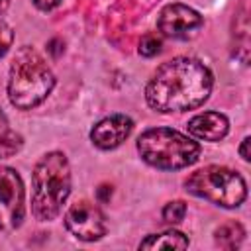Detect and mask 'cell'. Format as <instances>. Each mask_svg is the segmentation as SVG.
Masks as SVG:
<instances>
[{"instance_id":"1","label":"cell","mask_w":251,"mask_h":251,"mask_svg":"<svg viewBox=\"0 0 251 251\" xmlns=\"http://www.w3.org/2000/svg\"><path fill=\"white\" fill-rule=\"evenodd\" d=\"M214 75L194 57H175L163 63L145 86L149 108L161 114H178L200 108L212 94Z\"/></svg>"},{"instance_id":"2","label":"cell","mask_w":251,"mask_h":251,"mask_svg":"<svg viewBox=\"0 0 251 251\" xmlns=\"http://www.w3.org/2000/svg\"><path fill=\"white\" fill-rule=\"evenodd\" d=\"M71 165L63 151L45 153L31 173V214L39 222H51L71 194Z\"/></svg>"},{"instance_id":"3","label":"cell","mask_w":251,"mask_h":251,"mask_svg":"<svg viewBox=\"0 0 251 251\" xmlns=\"http://www.w3.org/2000/svg\"><path fill=\"white\" fill-rule=\"evenodd\" d=\"M55 75L47 61L29 45L20 47L8 71V98L18 110H31L39 106L53 90Z\"/></svg>"},{"instance_id":"4","label":"cell","mask_w":251,"mask_h":251,"mask_svg":"<svg viewBox=\"0 0 251 251\" xmlns=\"http://www.w3.org/2000/svg\"><path fill=\"white\" fill-rule=\"evenodd\" d=\"M139 157L161 171H178L200 159V143L171 127H151L137 137Z\"/></svg>"},{"instance_id":"5","label":"cell","mask_w":251,"mask_h":251,"mask_svg":"<svg viewBox=\"0 0 251 251\" xmlns=\"http://www.w3.org/2000/svg\"><path fill=\"white\" fill-rule=\"evenodd\" d=\"M184 188L188 194L196 198H204L222 208H239L247 198V184L245 178L222 165H208L196 169L184 178Z\"/></svg>"},{"instance_id":"6","label":"cell","mask_w":251,"mask_h":251,"mask_svg":"<svg viewBox=\"0 0 251 251\" xmlns=\"http://www.w3.org/2000/svg\"><path fill=\"white\" fill-rule=\"evenodd\" d=\"M25 218V190L20 173L0 167V231H16Z\"/></svg>"},{"instance_id":"7","label":"cell","mask_w":251,"mask_h":251,"mask_svg":"<svg viewBox=\"0 0 251 251\" xmlns=\"http://www.w3.org/2000/svg\"><path fill=\"white\" fill-rule=\"evenodd\" d=\"M63 222L73 237L86 243L102 239L108 231L106 216L94 202H88V200H78L71 204L65 212Z\"/></svg>"},{"instance_id":"8","label":"cell","mask_w":251,"mask_h":251,"mask_svg":"<svg viewBox=\"0 0 251 251\" xmlns=\"http://www.w3.org/2000/svg\"><path fill=\"white\" fill-rule=\"evenodd\" d=\"M204 20L194 8L175 2L167 4L157 18V29L169 39H192L202 27Z\"/></svg>"},{"instance_id":"9","label":"cell","mask_w":251,"mask_h":251,"mask_svg":"<svg viewBox=\"0 0 251 251\" xmlns=\"http://www.w3.org/2000/svg\"><path fill=\"white\" fill-rule=\"evenodd\" d=\"M133 131V120L126 114H110L96 122L90 129V141L102 151L120 147Z\"/></svg>"},{"instance_id":"10","label":"cell","mask_w":251,"mask_h":251,"mask_svg":"<svg viewBox=\"0 0 251 251\" xmlns=\"http://www.w3.org/2000/svg\"><path fill=\"white\" fill-rule=\"evenodd\" d=\"M229 131V120L222 112H204L188 120V133L200 141H222Z\"/></svg>"},{"instance_id":"11","label":"cell","mask_w":251,"mask_h":251,"mask_svg":"<svg viewBox=\"0 0 251 251\" xmlns=\"http://www.w3.org/2000/svg\"><path fill=\"white\" fill-rule=\"evenodd\" d=\"M186 247H188V237L178 229L151 233L139 243V249H186Z\"/></svg>"},{"instance_id":"12","label":"cell","mask_w":251,"mask_h":251,"mask_svg":"<svg viewBox=\"0 0 251 251\" xmlns=\"http://www.w3.org/2000/svg\"><path fill=\"white\" fill-rule=\"evenodd\" d=\"M243 239H245V227L235 220L222 224L214 231V241L220 249H227V251L237 249L243 243Z\"/></svg>"},{"instance_id":"13","label":"cell","mask_w":251,"mask_h":251,"mask_svg":"<svg viewBox=\"0 0 251 251\" xmlns=\"http://www.w3.org/2000/svg\"><path fill=\"white\" fill-rule=\"evenodd\" d=\"M161 216H163V220H165L167 224H171V226L180 224V222L184 220V216H186V202H184V200H171V202H167V204L163 206Z\"/></svg>"},{"instance_id":"14","label":"cell","mask_w":251,"mask_h":251,"mask_svg":"<svg viewBox=\"0 0 251 251\" xmlns=\"http://www.w3.org/2000/svg\"><path fill=\"white\" fill-rule=\"evenodd\" d=\"M24 147V137L10 129L2 139H0V159H8V157H14L20 149Z\"/></svg>"},{"instance_id":"15","label":"cell","mask_w":251,"mask_h":251,"mask_svg":"<svg viewBox=\"0 0 251 251\" xmlns=\"http://www.w3.org/2000/svg\"><path fill=\"white\" fill-rule=\"evenodd\" d=\"M161 47H163V39H161V35H157V33H153V31L145 33V35L139 39V55H143V57H153V55H157V53L161 51Z\"/></svg>"},{"instance_id":"16","label":"cell","mask_w":251,"mask_h":251,"mask_svg":"<svg viewBox=\"0 0 251 251\" xmlns=\"http://www.w3.org/2000/svg\"><path fill=\"white\" fill-rule=\"evenodd\" d=\"M12 43H14V29L10 27V24L0 20V59L10 51Z\"/></svg>"},{"instance_id":"17","label":"cell","mask_w":251,"mask_h":251,"mask_svg":"<svg viewBox=\"0 0 251 251\" xmlns=\"http://www.w3.org/2000/svg\"><path fill=\"white\" fill-rule=\"evenodd\" d=\"M249 145H251V137L249 135H245L243 139H241V145H239V157L245 161V163H249L251 161V149H249Z\"/></svg>"},{"instance_id":"18","label":"cell","mask_w":251,"mask_h":251,"mask_svg":"<svg viewBox=\"0 0 251 251\" xmlns=\"http://www.w3.org/2000/svg\"><path fill=\"white\" fill-rule=\"evenodd\" d=\"M61 2H63V0H33L35 8L41 10V12H49V10H53V8H57Z\"/></svg>"},{"instance_id":"19","label":"cell","mask_w":251,"mask_h":251,"mask_svg":"<svg viewBox=\"0 0 251 251\" xmlns=\"http://www.w3.org/2000/svg\"><path fill=\"white\" fill-rule=\"evenodd\" d=\"M110 196H112V186H110V184H100L98 190H96V198H98L100 202H108Z\"/></svg>"},{"instance_id":"20","label":"cell","mask_w":251,"mask_h":251,"mask_svg":"<svg viewBox=\"0 0 251 251\" xmlns=\"http://www.w3.org/2000/svg\"><path fill=\"white\" fill-rule=\"evenodd\" d=\"M12 127H10V124H8V118H6V114L2 112V108H0V139L10 131Z\"/></svg>"},{"instance_id":"21","label":"cell","mask_w":251,"mask_h":251,"mask_svg":"<svg viewBox=\"0 0 251 251\" xmlns=\"http://www.w3.org/2000/svg\"><path fill=\"white\" fill-rule=\"evenodd\" d=\"M10 8V0H0V14H4Z\"/></svg>"}]
</instances>
